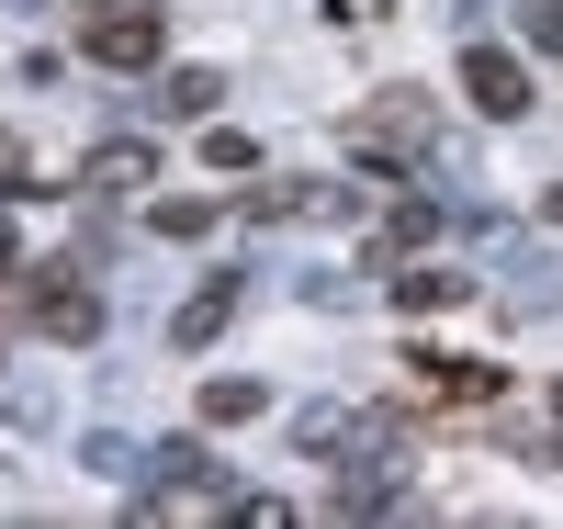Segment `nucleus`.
<instances>
[{
    "label": "nucleus",
    "mask_w": 563,
    "mask_h": 529,
    "mask_svg": "<svg viewBox=\"0 0 563 529\" xmlns=\"http://www.w3.org/2000/svg\"><path fill=\"white\" fill-rule=\"evenodd\" d=\"M12 316L34 327V339H57V350L102 339V294H90V271H79V260H45V271H23V282H12Z\"/></svg>",
    "instance_id": "1"
},
{
    "label": "nucleus",
    "mask_w": 563,
    "mask_h": 529,
    "mask_svg": "<svg viewBox=\"0 0 563 529\" xmlns=\"http://www.w3.org/2000/svg\"><path fill=\"white\" fill-rule=\"evenodd\" d=\"M350 158H372V169L429 158V102H417V90H372V102L350 113Z\"/></svg>",
    "instance_id": "2"
},
{
    "label": "nucleus",
    "mask_w": 563,
    "mask_h": 529,
    "mask_svg": "<svg viewBox=\"0 0 563 529\" xmlns=\"http://www.w3.org/2000/svg\"><path fill=\"white\" fill-rule=\"evenodd\" d=\"M79 45H90V68H158L169 57V12L158 0H113V12L79 23Z\"/></svg>",
    "instance_id": "3"
},
{
    "label": "nucleus",
    "mask_w": 563,
    "mask_h": 529,
    "mask_svg": "<svg viewBox=\"0 0 563 529\" xmlns=\"http://www.w3.org/2000/svg\"><path fill=\"white\" fill-rule=\"evenodd\" d=\"M462 102L496 113V124H519L530 113V68L507 57V45H462Z\"/></svg>",
    "instance_id": "4"
},
{
    "label": "nucleus",
    "mask_w": 563,
    "mask_h": 529,
    "mask_svg": "<svg viewBox=\"0 0 563 529\" xmlns=\"http://www.w3.org/2000/svg\"><path fill=\"white\" fill-rule=\"evenodd\" d=\"M406 395H417V406H496L507 372H496V361H429V350H417V361H406Z\"/></svg>",
    "instance_id": "5"
},
{
    "label": "nucleus",
    "mask_w": 563,
    "mask_h": 529,
    "mask_svg": "<svg viewBox=\"0 0 563 529\" xmlns=\"http://www.w3.org/2000/svg\"><path fill=\"white\" fill-rule=\"evenodd\" d=\"M158 180V147L147 135H102V147L79 158V191H147Z\"/></svg>",
    "instance_id": "6"
},
{
    "label": "nucleus",
    "mask_w": 563,
    "mask_h": 529,
    "mask_svg": "<svg viewBox=\"0 0 563 529\" xmlns=\"http://www.w3.org/2000/svg\"><path fill=\"white\" fill-rule=\"evenodd\" d=\"M225 327H238V282H203V294L169 316V350H214Z\"/></svg>",
    "instance_id": "7"
},
{
    "label": "nucleus",
    "mask_w": 563,
    "mask_h": 529,
    "mask_svg": "<svg viewBox=\"0 0 563 529\" xmlns=\"http://www.w3.org/2000/svg\"><path fill=\"white\" fill-rule=\"evenodd\" d=\"M260 406H271V383H249V372H214L203 383V428H249Z\"/></svg>",
    "instance_id": "8"
},
{
    "label": "nucleus",
    "mask_w": 563,
    "mask_h": 529,
    "mask_svg": "<svg viewBox=\"0 0 563 529\" xmlns=\"http://www.w3.org/2000/svg\"><path fill=\"white\" fill-rule=\"evenodd\" d=\"M462 294H474L462 271H406V282H395V305H406V316H440V305H462Z\"/></svg>",
    "instance_id": "9"
},
{
    "label": "nucleus",
    "mask_w": 563,
    "mask_h": 529,
    "mask_svg": "<svg viewBox=\"0 0 563 529\" xmlns=\"http://www.w3.org/2000/svg\"><path fill=\"white\" fill-rule=\"evenodd\" d=\"M214 102H225V79H214V68H180V79H169V113H180V124H203Z\"/></svg>",
    "instance_id": "10"
},
{
    "label": "nucleus",
    "mask_w": 563,
    "mask_h": 529,
    "mask_svg": "<svg viewBox=\"0 0 563 529\" xmlns=\"http://www.w3.org/2000/svg\"><path fill=\"white\" fill-rule=\"evenodd\" d=\"M429 236H440V203H395L384 214V249H429Z\"/></svg>",
    "instance_id": "11"
},
{
    "label": "nucleus",
    "mask_w": 563,
    "mask_h": 529,
    "mask_svg": "<svg viewBox=\"0 0 563 529\" xmlns=\"http://www.w3.org/2000/svg\"><path fill=\"white\" fill-rule=\"evenodd\" d=\"M147 225H158V236H203V225H214V203H192V191H180V203H158Z\"/></svg>",
    "instance_id": "12"
},
{
    "label": "nucleus",
    "mask_w": 563,
    "mask_h": 529,
    "mask_svg": "<svg viewBox=\"0 0 563 529\" xmlns=\"http://www.w3.org/2000/svg\"><path fill=\"white\" fill-rule=\"evenodd\" d=\"M23 282V249H12V214H0V294H12Z\"/></svg>",
    "instance_id": "13"
},
{
    "label": "nucleus",
    "mask_w": 563,
    "mask_h": 529,
    "mask_svg": "<svg viewBox=\"0 0 563 529\" xmlns=\"http://www.w3.org/2000/svg\"><path fill=\"white\" fill-rule=\"evenodd\" d=\"M12 180H23V135L0 124V191H12Z\"/></svg>",
    "instance_id": "14"
},
{
    "label": "nucleus",
    "mask_w": 563,
    "mask_h": 529,
    "mask_svg": "<svg viewBox=\"0 0 563 529\" xmlns=\"http://www.w3.org/2000/svg\"><path fill=\"white\" fill-rule=\"evenodd\" d=\"M541 214H552V225H563V180H552V191H541Z\"/></svg>",
    "instance_id": "15"
},
{
    "label": "nucleus",
    "mask_w": 563,
    "mask_h": 529,
    "mask_svg": "<svg viewBox=\"0 0 563 529\" xmlns=\"http://www.w3.org/2000/svg\"><path fill=\"white\" fill-rule=\"evenodd\" d=\"M90 12H113V0H79V23H90Z\"/></svg>",
    "instance_id": "16"
}]
</instances>
